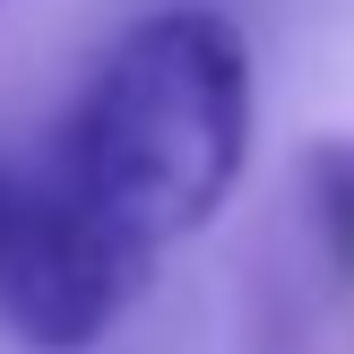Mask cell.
Segmentation results:
<instances>
[{
    "mask_svg": "<svg viewBox=\"0 0 354 354\" xmlns=\"http://www.w3.org/2000/svg\"><path fill=\"white\" fill-rule=\"evenodd\" d=\"M251 156V52L216 9H156L78 86L35 182L138 259L199 234Z\"/></svg>",
    "mask_w": 354,
    "mask_h": 354,
    "instance_id": "6da1fadb",
    "label": "cell"
},
{
    "mask_svg": "<svg viewBox=\"0 0 354 354\" xmlns=\"http://www.w3.org/2000/svg\"><path fill=\"white\" fill-rule=\"evenodd\" d=\"M9 234H17V182L0 173V259H9Z\"/></svg>",
    "mask_w": 354,
    "mask_h": 354,
    "instance_id": "277c9868",
    "label": "cell"
},
{
    "mask_svg": "<svg viewBox=\"0 0 354 354\" xmlns=\"http://www.w3.org/2000/svg\"><path fill=\"white\" fill-rule=\"evenodd\" d=\"M303 216H311L328 277L354 286V138H311L303 147Z\"/></svg>",
    "mask_w": 354,
    "mask_h": 354,
    "instance_id": "3957f363",
    "label": "cell"
},
{
    "mask_svg": "<svg viewBox=\"0 0 354 354\" xmlns=\"http://www.w3.org/2000/svg\"><path fill=\"white\" fill-rule=\"evenodd\" d=\"M147 277H156V259L113 242L95 216L52 199L44 182L17 190V234H9V259H0V303H9L17 346H35V354L104 346L113 320L147 294Z\"/></svg>",
    "mask_w": 354,
    "mask_h": 354,
    "instance_id": "7a4b0ae2",
    "label": "cell"
}]
</instances>
